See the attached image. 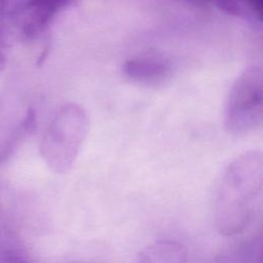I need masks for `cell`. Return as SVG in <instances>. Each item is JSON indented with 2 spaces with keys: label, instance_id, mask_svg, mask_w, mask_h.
Instances as JSON below:
<instances>
[{
  "label": "cell",
  "instance_id": "6da1fadb",
  "mask_svg": "<svg viewBox=\"0 0 263 263\" xmlns=\"http://www.w3.org/2000/svg\"><path fill=\"white\" fill-rule=\"evenodd\" d=\"M67 0H32L23 12V31L27 35L40 32Z\"/></svg>",
  "mask_w": 263,
  "mask_h": 263
},
{
  "label": "cell",
  "instance_id": "7a4b0ae2",
  "mask_svg": "<svg viewBox=\"0 0 263 263\" xmlns=\"http://www.w3.org/2000/svg\"><path fill=\"white\" fill-rule=\"evenodd\" d=\"M5 63H6V59H5V55H4V53H3V51L1 50V47H0V71L4 69Z\"/></svg>",
  "mask_w": 263,
  "mask_h": 263
}]
</instances>
